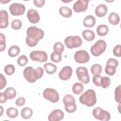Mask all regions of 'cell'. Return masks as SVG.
<instances>
[{"instance_id":"681fc988","label":"cell","mask_w":121,"mask_h":121,"mask_svg":"<svg viewBox=\"0 0 121 121\" xmlns=\"http://www.w3.org/2000/svg\"><path fill=\"white\" fill-rule=\"evenodd\" d=\"M0 108H1V112L0 116H1V115H2V110H3V108H2V107L1 106H0Z\"/></svg>"},{"instance_id":"7402d4cb","label":"cell","mask_w":121,"mask_h":121,"mask_svg":"<svg viewBox=\"0 0 121 121\" xmlns=\"http://www.w3.org/2000/svg\"><path fill=\"white\" fill-rule=\"evenodd\" d=\"M59 12L60 14L64 17H70L72 14L71 9L67 6H62L60 7L59 9Z\"/></svg>"},{"instance_id":"f6af8a7d","label":"cell","mask_w":121,"mask_h":121,"mask_svg":"<svg viewBox=\"0 0 121 121\" xmlns=\"http://www.w3.org/2000/svg\"><path fill=\"white\" fill-rule=\"evenodd\" d=\"M25 103L26 99L23 97H20L18 98L15 102V104L17 106H22L25 104Z\"/></svg>"},{"instance_id":"c3c4849f","label":"cell","mask_w":121,"mask_h":121,"mask_svg":"<svg viewBox=\"0 0 121 121\" xmlns=\"http://www.w3.org/2000/svg\"><path fill=\"white\" fill-rule=\"evenodd\" d=\"M9 1H10V0H9V1L4 0V1H3L2 0H0V2L2 3V4H5V3H7V2H9Z\"/></svg>"},{"instance_id":"d6986e66","label":"cell","mask_w":121,"mask_h":121,"mask_svg":"<svg viewBox=\"0 0 121 121\" xmlns=\"http://www.w3.org/2000/svg\"><path fill=\"white\" fill-rule=\"evenodd\" d=\"M96 20L95 17L92 15H88L86 16L83 20V25L86 27H93L95 24Z\"/></svg>"},{"instance_id":"7a4b0ae2","label":"cell","mask_w":121,"mask_h":121,"mask_svg":"<svg viewBox=\"0 0 121 121\" xmlns=\"http://www.w3.org/2000/svg\"><path fill=\"white\" fill-rule=\"evenodd\" d=\"M79 102L88 107L94 105L96 103V97L95 91L92 89H89L82 94L79 98Z\"/></svg>"},{"instance_id":"74e56055","label":"cell","mask_w":121,"mask_h":121,"mask_svg":"<svg viewBox=\"0 0 121 121\" xmlns=\"http://www.w3.org/2000/svg\"><path fill=\"white\" fill-rule=\"evenodd\" d=\"M22 24L21 21L19 19H14L11 23V27L14 29V30H18L20 29L22 27Z\"/></svg>"},{"instance_id":"cb8c5ba5","label":"cell","mask_w":121,"mask_h":121,"mask_svg":"<svg viewBox=\"0 0 121 121\" xmlns=\"http://www.w3.org/2000/svg\"><path fill=\"white\" fill-rule=\"evenodd\" d=\"M3 93L8 99H12L15 97L17 95L16 90L12 87H9L7 88Z\"/></svg>"},{"instance_id":"e575fe53","label":"cell","mask_w":121,"mask_h":121,"mask_svg":"<svg viewBox=\"0 0 121 121\" xmlns=\"http://www.w3.org/2000/svg\"><path fill=\"white\" fill-rule=\"evenodd\" d=\"M116 68L112 65H106L104 69L105 72L107 75L110 76H112L114 75L116 72Z\"/></svg>"},{"instance_id":"f1b7e54d","label":"cell","mask_w":121,"mask_h":121,"mask_svg":"<svg viewBox=\"0 0 121 121\" xmlns=\"http://www.w3.org/2000/svg\"><path fill=\"white\" fill-rule=\"evenodd\" d=\"M20 52V48L17 45L11 46L8 50V54L10 57H15Z\"/></svg>"},{"instance_id":"ffe728a7","label":"cell","mask_w":121,"mask_h":121,"mask_svg":"<svg viewBox=\"0 0 121 121\" xmlns=\"http://www.w3.org/2000/svg\"><path fill=\"white\" fill-rule=\"evenodd\" d=\"M108 21L110 24L112 25H117L120 21V17L119 15L114 12L110 13L108 16Z\"/></svg>"},{"instance_id":"ab89813d","label":"cell","mask_w":121,"mask_h":121,"mask_svg":"<svg viewBox=\"0 0 121 121\" xmlns=\"http://www.w3.org/2000/svg\"><path fill=\"white\" fill-rule=\"evenodd\" d=\"M6 37L2 33H0V51L1 52L5 50L6 45L5 43Z\"/></svg>"},{"instance_id":"4fadbf2b","label":"cell","mask_w":121,"mask_h":121,"mask_svg":"<svg viewBox=\"0 0 121 121\" xmlns=\"http://www.w3.org/2000/svg\"><path fill=\"white\" fill-rule=\"evenodd\" d=\"M34 70L35 69L31 66L27 67L24 69V77L29 83H33L37 80L35 77Z\"/></svg>"},{"instance_id":"8d00e7d4","label":"cell","mask_w":121,"mask_h":121,"mask_svg":"<svg viewBox=\"0 0 121 121\" xmlns=\"http://www.w3.org/2000/svg\"><path fill=\"white\" fill-rule=\"evenodd\" d=\"M4 71L7 75H11L15 71V66L12 64H8L4 67Z\"/></svg>"},{"instance_id":"8fae6325","label":"cell","mask_w":121,"mask_h":121,"mask_svg":"<svg viewBox=\"0 0 121 121\" xmlns=\"http://www.w3.org/2000/svg\"><path fill=\"white\" fill-rule=\"evenodd\" d=\"M75 60L78 63L83 64L87 62L90 59V56L88 52L83 50L77 51L74 55Z\"/></svg>"},{"instance_id":"7c38bea8","label":"cell","mask_w":121,"mask_h":121,"mask_svg":"<svg viewBox=\"0 0 121 121\" xmlns=\"http://www.w3.org/2000/svg\"><path fill=\"white\" fill-rule=\"evenodd\" d=\"M89 0H78L76 1L73 6V9L75 12L79 13L85 12L88 8Z\"/></svg>"},{"instance_id":"4dcf8cb0","label":"cell","mask_w":121,"mask_h":121,"mask_svg":"<svg viewBox=\"0 0 121 121\" xmlns=\"http://www.w3.org/2000/svg\"><path fill=\"white\" fill-rule=\"evenodd\" d=\"M64 50V46L63 44L61 42H56L54 43L53 46L54 52L61 54Z\"/></svg>"},{"instance_id":"ba28073f","label":"cell","mask_w":121,"mask_h":121,"mask_svg":"<svg viewBox=\"0 0 121 121\" xmlns=\"http://www.w3.org/2000/svg\"><path fill=\"white\" fill-rule=\"evenodd\" d=\"M43 96L52 103H55L59 100V95L58 92L53 88H47L43 92Z\"/></svg>"},{"instance_id":"60d3db41","label":"cell","mask_w":121,"mask_h":121,"mask_svg":"<svg viewBox=\"0 0 121 121\" xmlns=\"http://www.w3.org/2000/svg\"><path fill=\"white\" fill-rule=\"evenodd\" d=\"M102 77L100 75H94L93 77V83L97 86H101L100 83Z\"/></svg>"},{"instance_id":"6da1fadb","label":"cell","mask_w":121,"mask_h":121,"mask_svg":"<svg viewBox=\"0 0 121 121\" xmlns=\"http://www.w3.org/2000/svg\"><path fill=\"white\" fill-rule=\"evenodd\" d=\"M26 44L31 47L35 46L38 41L43 39L44 35L43 31L35 26L28 27L26 30Z\"/></svg>"},{"instance_id":"1f68e13d","label":"cell","mask_w":121,"mask_h":121,"mask_svg":"<svg viewBox=\"0 0 121 121\" xmlns=\"http://www.w3.org/2000/svg\"><path fill=\"white\" fill-rule=\"evenodd\" d=\"M111 79L108 77H102L101 80L100 85L103 88H108L111 84Z\"/></svg>"},{"instance_id":"8992f818","label":"cell","mask_w":121,"mask_h":121,"mask_svg":"<svg viewBox=\"0 0 121 121\" xmlns=\"http://www.w3.org/2000/svg\"><path fill=\"white\" fill-rule=\"evenodd\" d=\"M93 116L96 119L102 121H108L111 119L110 113L100 107L94 108L92 111Z\"/></svg>"},{"instance_id":"f546056e","label":"cell","mask_w":121,"mask_h":121,"mask_svg":"<svg viewBox=\"0 0 121 121\" xmlns=\"http://www.w3.org/2000/svg\"><path fill=\"white\" fill-rule=\"evenodd\" d=\"M91 72L94 75H100L102 72V66L98 64H95L91 67Z\"/></svg>"},{"instance_id":"7dc6e473","label":"cell","mask_w":121,"mask_h":121,"mask_svg":"<svg viewBox=\"0 0 121 121\" xmlns=\"http://www.w3.org/2000/svg\"><path fill=\"white\" fill-rule=\"evenodd\" d=\"M8 100L6 96L4 93H0V103L1 104L5 103L6 101Z\"/></svg>"},{"instance_id":"7bdbcfd3","label":"cell","mask_w":121,"mask_h":121,"mask_svg":"<svg viewBox=\"0 0 121 121\" xmlns=\"http://www.w3.org/2000/svg\"><path fill=\"white\" fill-rule=\"evenodd\" d=\"M121 44L116 45L113 49V53L116 57H121Z\"/></svg>"},{"instance_id":"9c48e42d","label":"cell","mask_w":121,"mask_h":121,"mask_svg":"<svg viewBox=\"0 0 121 121\" xmlns=\"http://www.w3.org/2000/svg\"><path fill=\"white\" fill-rule=\"evenodd\" d=\"M30 59L35 61L45 62L48 60V55L43 51H33L29 54Z\"/></svg>"},{"instance_id":"484cf974","label":"cell","mask_w":121,"mask_h":121,"mask_svg":"<svg viewBox=\"0 0 121 121\" xmlns=\"http://www.w3.org/2000/svg\"><path fill=\"white\" fill-rule=\"evenodd\" d=\"M33 115V110L29 107H25L21 111V117L24 119H30Z\"/></svg>"},{"instance_id":"52a82bcc","label":"cell","mask_w":121,"mask_h":121,"mask_svg":"<svg viewBox=\"0 0 121 121\" xmlns=\"http://www.w3.org/2000/svg\"><path fill=\"white\" fill-rule=\"evenodd\" d=\"M76 72L79 81L84 84L89 82L90 77L87 68L85 67H78L76 69Z\"/></svg>"},{"instance_id":"e0dca14e","label":"cell","mask_w":121,"mask_h":121,"mask_svg":"<svg viewBox=\"0 0 121 121\" xmlns=\"http://www.w3.org/2000/svg\"><path fill=\"white\" fill-rule=\"evenodd\" d=\"M9 26V15L6 10H1L0 12V28L4 29Z\"/></svg>"},{"instance_id":"277c9868","label":"cell","mask_w":121,"mask_h":121,"mask_svg":"<svg viewBox=\"0 0 121 121\" xmlns=\"http://www.w3.org/2000/svg\"><path fill=\"white\" fill-rule=\"evenodd\" d=\"M63 102L66 111L69 113L75 112L77 109L75 98L71 95H66L63 98Z\"/></svg>"},{"instance_id":"83f0119b","label":"cell","mask_w":121,"mask_h":121,"mask_svg":"<svg viewBox=\"0 0 121 121\" xmlns=\"http://www.w3.org/2000/svg\"><path fill=\"white\" fill-rule=\"evenodd\" d=\"M72 89L75 94L79 95L83 91L84 86L82 83L77 82L73 84Z\"/></svg>"},{"instance_id":"3957f363","label":"cell","mask_w":121,"mask_h":121,"mask_svg":"<svg viewBox=\"0 0 121 121\" xmlns=\"http://www.w3.org/2000/svg\"><path fill=\"white\" fill-rule=\"evenodd\" d=\"M106 43L102 39L97 40L91 47L90 52L94 56L101 55L106 50Z\"/></svg>"},{"instance_id":"bcb514c9","label":"cell","mask_w":121,"mask_h":121,"mask_svg":"<svg viewBox=\"0 0 121 121\" xmlns=\"http://www.w3.org/2000/svg\"><path fill=\"white\" fill-rule=\"evenodd\" d=\"M34 4L38 8H41L44 6L45 4L44 0H34L33 1Z\"/></svg>"},{"instance_id":"2e32d148","label":"cell","mask_w":121,"mask_h":121,"mask_svg":"<svg viewBox=\"0 0 121 121\" xmlns=\"http://www.w3.org/2000/svg\"><path fill=\"white\" fill-rule=\"evenodd\" d=\"M27 17L32 24H36L40 20V16L38 12L34 9H30L27 13Z\"/></svg>"},{"instance_id":"5b68a950","label":"cell","mask_w":121,"mask_h":121,"mask_svg":"<svg viewBox=\"0 0 121 121\" xmlns=\"http://www.w3.org/2000/svg\"><path fill=\"white\" fill-rule=\"evenodd\" d=\"M66 46L69 49H73L80 47L82 44V40L78 35L69 36L64 40Z\"/></svg>"},{"instance_id":"ac0fdd59","label":"cell","mask_w":121,"mask_h":121,"mask_svg":"<svg viewBox=\"0 0 121 121\" xmlns=\"http://www.w3.org/2000/svg\"><path fill=\"white\" fill-rule=\"evenodd\" d=\"M108 11V8L106 5L101 4L98 5L95 9V14L98 17H103L105 16Z\"/></svg>"},{"instance_id":"d590c367","label":"cell","mask_w":121,"mask_h":121,"mask_svg":"<svg viewBox=\"0 0 121 121\" xmlns=\"http://www.w3.org/2000/svg\"><path fill=\"white\" fill-rule=\"evenodd\" d=\"M28 61L27 57L25 55H22L18 58L17 63L20 66H24L28 63Z\"/></svg>"},{"instance_id":"30bf717a","label":"cell","mask_w":121,"mask_h":121,"mask_svg":"<svg viewBox=\"0 0 121 121\" xmlns=\"http://www.w3.org/2000/svg\"><path fill=\"white\" fill-rule=\"evenodd\" d=\"M25 10V6L23 4L19 3H13L9 7L10 13L14 16H21L24 14Z\"/></svg>"},{"instance_id":"9a60e30c","label":"cell","mask_w":121,"mask_h":121,"mask_svg":"<svg viewBox=\"0 0 121 121\" xmlns=\"http://www.w3.org/2000/svg\"><path fill=\"white\" fill-rule=\"evenodd\" d=\"M64 117V113L63 111L60 109L53 110L48 115L49 121H59L62 120Z\"/></svg>"},{"instance_id":"603a6c76","label":"cell","mask_w":121,"mask_h":121,"mask_svg":"<svg viewBox=\"0 0 121 121\" xmlns=\"http://www.w3.org/2000/svg\"><path fill=\"white\" fill-rule=\"evenodd\" d=\"M96 32L97 34L101 36L106 35L109 31V28L106 25L102 24L99 25L96 28Z\"/></svg>"},{"instance_id":"f35d334b","label":"cell","mask_w":121,"mask_h":121,"mask_svg":"<svg viewBox=\"0 0 121 121\" xmlns=\"http://www.w3.org/2000/svg\"><path fill=\"white\" fill-rule=\"evenodd\" d=\"M35 77L36 79L41 78L43 74L44 70L41 67H37L34 70Z\"/></svg>"},{"instance_id":"4316f807","label":"cell","mask_w":121,"mask_h":121,"mask_svg":"<svg viewBox=\"0 0 121 121\" xmlns=\"http://www.w3.org/2000/svg\"><path fill=\"white\" fill-rule=\"evenodd\" d=\"M18 112L17 108L15 107H9L7 109L6 115L10 118L14 119L17 117Z\"/></svg>"},{"instance_id":"d4e9b609","label":"cell","mask_w":121,"mask_h":121,"mask_svg":"<svg viewBox=\"0 0 121 121\" xmlns=\"http://www.w3.org/2000/svg\"><path fill=\"white\" fill-rule=\"evenodd\" d=\"M43 67L46 72L49 74H54L57 70V66L50 62H48L44 64Z\"/></svg>"},{"instance_id":"ee69618b","label":"cell","mask_w":121,"mask_h":121,"mask_svg":"<svg viewBox=\"0 0 121 121\" xmlns=\"http://www.w3.org/2000/svg\"><path fill=\"white\" fill-rule=\"evenodd\" d=\"M0 89H3L7 84V80L2 74H0Z\"/></svg>"},{"instance_id":"b9f144b4","label":"cell","mask_w":121,"mask_h":121,"mask_svg":"<svg viewBox=\"0 0 121 121\" xmlns=\"http://www.w3.org/2000/svg\"><path fill=\"white\" fill-rule=\"evenodd\" d=\"M106 64L112 65L115 67V68H117L118 66L119 63H118V61L116 59L114 58H110L107 60Z\"/></svg>"},{"instance_id":"836d02e7","label":"cell","mask_w":121,"mask_h":121,"mask_svg":"<svg viewBox=\"0 0 121 121\" xmlns=\"http://www.w3.org/2000/svg\"><path fill=\"white\" fill-rule=\"evenodd\" d=\"M62 59L61 54L53 52L51 54V60L55 63H58L61 61Z\"/></svg>"},{"instance_id":"44dd1931","label":"cell","mask_w":121,"mask_h":121,"mask_svg":"<svg viewBox=\"0 0 121 121\" xmlns=\"http://www.w3.org/2000/svg\"><path fill=\"white\" fill-rule=\"evenodd\" d=\"M82 35L85 40L88 42L92 41L95 38V33L90 30H85L82 32Z\"/></svg>"},{"instance_id":"d6a6232c","label":"cell","mask_w":121,"mask_h":121,"mask_svg":"<svg viewBox=\"0 0 121 121\" xmlns=\"http://www.w3.org/2000/svg\"><path fill=\"white\" fill-rule=\"evenodd\" d=\"M121 86L120 85L117 86L114 91V98L115 101L119 104L121 102Z\"/></svg>"},{"instance_id":"5bb4252c","label":"cell","mask_w":121,"mask_h":121,"mask_svg":"<svg viewBox=\"0 0 121 121\" xmlns=\"http://www.w3.org/2000/svg\"><path fill=\"white\" fill-rule=\"evenodd\" d=\"M72 71V69L70 66H66L59 72V77L62 80H67L71 78Z\"/></svg>"}]
</instances>
